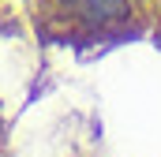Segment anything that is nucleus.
Wrapping results in <instances>:
<instances>
[{"instance_id": "f257e3e1", "label": "nucleus", "mask_w": 161, "mask_h": 157, "mask_svg": "<svg viewBox=\"0 0 161 157\" xmlns=\"http://www.w3.org/2000/svg\"><path fill=\"white\" fill-rule=\"evenodd\" d=\"M26 8L41 41L79 52L135 41L161 19V0H26Z\"/></svg>"}, {"instance_id": "f03ea898", "label": "nucleus", "mask_w": 161, "mask_h": 157, "mask_svg": "<svg viewBox=\"0 0 161 157\" xmlns=\"http://www.w3.org/2000/svg\"><path fill=\"white\" fill-rule=\"evenodd\" d=\"M154 38H158V45H161V19H158V26H154Z\"/></svg>"}]
</instances>
